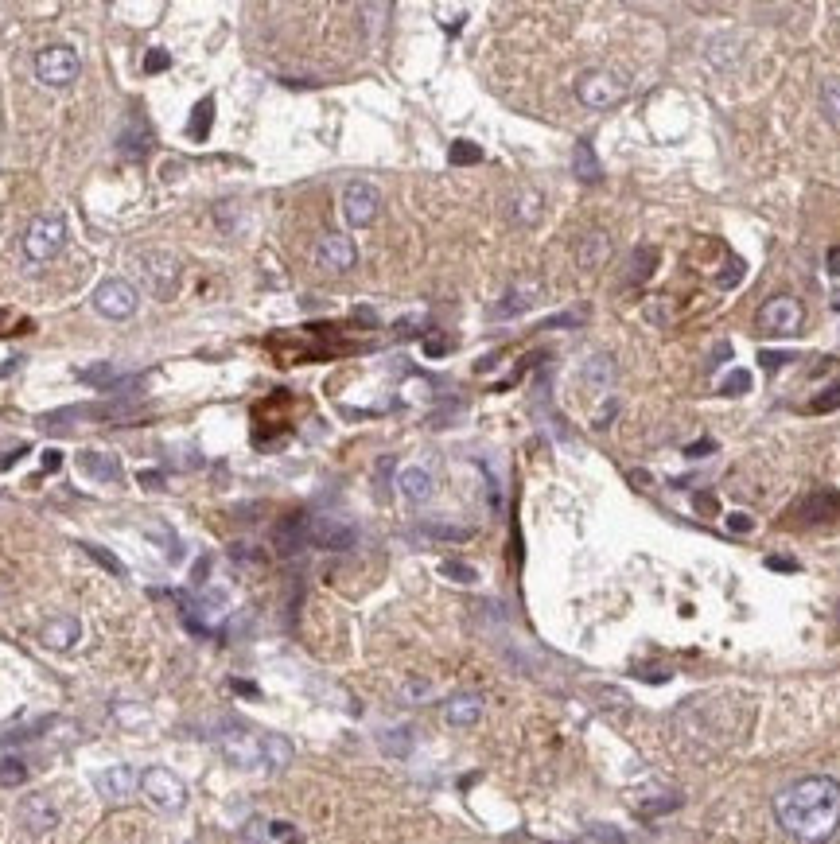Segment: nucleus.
<instances>
[{"mask_svg": "<svg viewBox=\"0 0 840 844\" xmlns=\"http://www.w3.org/2000/svg\"><path fill=\"white\" fill-rule=\"evenodd\" d=\"M436 16H444V28H448V32H455V28H463V20H467V8H436Z\"/></svg>", "mask_w": 840, "mask_h": 844, "instance_id": "nucleus-37", "label": "nucleus"}, {"mask_svg": "<svg viewBox=\"0 0 840 844\" xmlns=\"http://www.w3.org/2000/svg\"><path fill=\"white\" fill-rule=\"evenodd\" d=\"M269 841L273 844H304V837H300V829H296V825H288V821H273V825H269Z\"/></svg>", "mask_w": 840, "mask_h": 844, "instance_id": "nucleus-35", "label": "nucleus"}, {"mask_svg": "<svg viewBox=\"0 0 840 844\" xmlns=\"http://www.w3.org/2000/svg\"><path fill=\"white\" fill-rule=\"evenodd\" d=\"M140 487L144 491H164V475L160 471H140Z\"/></svg>", "mask_w": 840, "mask_h": 844, "instance_id": "nucleus-44", "label": "nucleus"}, {"mask_svg": "<svg viewBox=\"0 0 840 844\" xmlns=\"http://www.w3.org/2000/svg\"><path fill=\"white\" fill-rule=\"evenodd\" d=\"M759 362H763V366H767V370H778V366H786V362H794V354L763 351V354H759Z\"/></svg>", "mask_w": 840, "mask_h": 844, "instance_id": "nucleus-40", "label": "nucleus"}, {"mask_svg": "<svg viewBox=\"0 0 840 844\" xmlns=\"http://www.w3.org/2000/svg\"><path fill=\"white\" fill-rule=\"evenodd\" d=\"M78 71H82V63H78L74 47H67V43H51V47H43L35 55V78L43 86H70L78 78Z\"/></svg>", "mask_w": 840, "mask_h": 844, "instance_id": "nucleus-4", "label": "nucleus"}, {"mask_svg": "<svg viewBox=\"0 0 840 844\" xmlns=\"http://www.w3.org/2000/svg\"><path fill=\"white\" fill-rule=\"evenodd\" d=\"M137 786H140L137 771H133V767H125V763H117V767H105V771L98 774V794H102V798H109V802H121V798H129Z\"/></svg>", "mask_w": 840, "mask_h": 844, "instance_id": "nucleus-15", "label": "nucleus"}, {"mask_svg": "<svg viewBox=\"0 0 840 844\" xmlns=\"http://www.w3.org/2000/svg\"><path fill=\"white\" fill-rule=\"evenodd\" d=\"M809 409H813V413H833V409H840V378L825 389L821 397H813V405H809Z\"/></svg>", "mask_w": 840, "mask_h": 844, "instance_id": "nucleus-36", "label": "nucleus"}, {"mask_svg": "<svg viewBox=\"0 0 840 844\" xmlns=\"http://www.w3.org/2000/svg\"><path fill=\"white\" fill-rule=\"evenodd\" d=\"M821 109H825V117H829L833 125H840V78H829V82L821 86Z\"/></svg>", "mask_w": 840, "mask_h": 844, "instance_id": "nucleus-28", "label": "nucleus"}, {"mask_svg": "<svg viewBox=\"0 0 840 844\" xmlns=\"http://www.w3.org/2000/svg\"><path fill=\"white\" fill-rule=\"evenodd\" d=\"M440 576H448V580H455V584H475V580H479V572H475L471 564H459V561L440 564Z\"/></svg>", "mask_w": 840, "mask_h": 844, "instance_id": "nucleus-34", "label": "nucleus"}, {"mask_svg": "<svg viewBox=\"0 0 840 844\" xmlns=\"http://www.w3.org/2000/svg\"><path fill=\"white\" fill-rule=\"evenodd\" d=\"M94 308L105 319H129L140 308V292L121 277H109L94 288Z\"/></svg>", "mask_w": 840, "mask_h": 844, "instance_id": "nucleus-5", "label": "nucleus"}, {"mask_svg": "<svg viewBox=\"0 0 840 844\" xmlns=\"http://www.w3.org/2000/svg\"><path fill=\"white\" fill-rule=\"evenodd\" d=\"M78 475L82 479H94L102 487H117L121 483V463L109 452H78Z\"/></svg>", "mask_w": 840, "mask_h": 844, "instance_id": "nucleus-14", "label": "nucleus"}, {"mask_svg": "<svg viewBox=\"0 0 840 844\" xmlns=\"http://www.w3.org/2000/svg\"><path fill=\"white\" fill-rule=\"evenodd\" d=\"M607 257H611V238L607 234H584L580 238V249H576V261H580V269H603L607 265Z\"/></svg>", "mask_w": 840, "mask_h": 844, "instance_id": "nucleus-20", "label": "nucleus"}, {"mask_svg": "<svg viewBox=\"0 0 840 844\" xmlns=\"http://www.w3.org/2000/svg\"><path fill=\"white\" fill-rule=\"evenodd\" d=\"M448 160H452L455 168H463V164H479L483 160V148L471 141H455L452 152H448Z\"/></svg>", "mask_w": 840, "mask_h": 844, "instance_id": "nucleus-32", "label": "nucleus"}, {"mask_svg": "<svg viewBox=\"0 0 840 844\" xmlns=\"http://www.w3.org/2000/svg\"><path fill=\"white\" fill-rule=\"evenodd\" d=\"M697 506L704 510V514H712V510H716V502H712L708 494H697Z\"/></svg>", "mask_w": 840, "mask_h": 844, "instance_id": "nucleus-52", "label": "nucleus"}, {"mask_svg": "<svg viewBox=\"0 0 840 844\" xmlns=\"http://www.w3.org/2000/svg\"><path fill=\"white\" fill-rule=\"evenodd\" d=\"M802 304L794 296H770L767 304L759 308V327L767 335H798L802 331Z\"/></svg>", "mask_w": 840, "mask_h": 844, "instance_id": "nucleus-7", "label": "nucleus"}, {"mask_svg": "<svg viewBox=\"0 0 840 844\" xmlns=\"http://www.w3.org/2000/svg\"><path fill=\"white\" fill-rule=\"evenodd\" d=\"M210 113H214V102H199V106H195V117H191V125H187L191 141H203L210 133Z\"/></svg>", "mask_w": 840, "mask_h": 844, "instance_id": "nucleus-31", "label": "nucleus"}, {"mask_svg": "<svg viewBox=\"0 0 840 844\" xmlns=\"http://www.w3.org/2000/svg\"><path fill=\"white\" fill-rule=\"evenodd\" d=\"M86 553H90V557H98V561H102L105 568H113L117 576H125V564H121V561H113V557H105V553H102V549H98V545H86Z\"/></svg>", "mask_w": 840, "mask_h": 844, "instance_id": "nucleus-43", "label": "nucleus"}, {"mask_svg": "<svg viewBox=\"0 0 840 844\" xmlns=\"http://www.w3.org/2000/svg\"><path fill=\"white\" fill-rule=\"evenodd\" d=\"M397 487H401V494H405L413 506L428 502L432 491H436V483H432V475H428L424 467H405V471L397 475Z\"/></svg>", "mask_w": 840, "mask_h": 844, "instance_id": "nucleus-21", "label": "nucleus"}, {"mask_svg": "<svg viewBox=\"0 0 840 844\" xmlns=\"http://www.w3.org/2000/svg\"><path fill=\"white\" fill-rule=\"evenodd\" d=\"M0 319H4V316H0Z\"/></svg>", "mask_w": 840, "mask_h": 844, "instance_id": "nucleus-55", "label": "nucleus"}, {"mask_svg": "<svg viewBox=\"0 0 840 844\" xmlns=\"http://www.w3.org/2000/svg\"><path fill=\"white\" fill-rule=\"evenodd\" d=\"M179 273H183L179 257L164 253V249H156V253L144 257V281H148V288H152L160 300H168L175 288H179Z\"/></svg>", "mask_w": 840, "mask_h": 844, "instance_id": "nucleus-11", "label": "nucleus"}, {"mask_svg": "<svg viewBox=\"0 0 840 844\" xmlns=\"http://www.w3.org/2000/svg\"><path fill=\"white\" fill-rule=\"evenodd\" d=\"M712 452H716V444H712L708 436H704V440H697V444H689V448H685V456H689V459H704V456H712Z\"/></svg>", "mask_w": 840, "mask_h": 844, "instance_id": "nucleus-41", "label": "nucleus"}, {"mask_svg": "<svg viewBox=\"0 0 840 844\" xmlns=\"http://www.w3.org/2000/svg\"><path fill=\"white\" fill-rule=\"evenodd\" d=\"M728 529H732V533H751V529H755V518L735 510V514H728Z\"/></svg>", "mask_w": 840, "mask_h": 844, "instance_id": "nucleus-38", "label": "nucleus"}, {"mask_svg": "<svg viewBox=\"0 0 840 844\" xmlns=\"http://www.w3.org/2000/svg\"><path fill=\"white\" fill-rule=\"evenodd\" d=\"M537 281H522V284H514L506 296H502V304L494 308V319H514V316H522V312H529L533 304H537Z\"/></svg>", "mask_w": 840, "mask_h": 844, "instance_id": "nucleus-19", "label": "nucleus"}, {"mask_svg": "<svg viewBox=\"0 0 840 844\" xmlns=\"http://www.w3.org/2000/svg\"><path fill=\"white\" fill-rule=\"evenodd\" d=\"M424 351H428V354H444V351H448V343H428Z\"/></svg>", "mask_w": 840, "mask_h": 844, "instance_id": "nucleus-53", "label": "nucleus"}, {"mask_svg": "<svg viewBox=\"0 0 840 844\" xmlns=\"http://www.w3.org/2000/svg\"><path fill=\"white\" fill-rule=\"evenodd\" d=\"M611 378H615V366H611V358H607V354L588 358V366H584V382H592V386H607Z\"/></svg>", "mask_w": 840, "mask_h": 844, "instance_id": "nucleus-26", "label": "nucleus"}, {"mask_svg": "<svg viewBox=\"0 0 840 844\" xmlns=\"http://www.w3.org/2000/svg\"><path fill=\"white\" fill-rule=\"evenodd\" d=\"M168 67V55L164 51H152L148 59H144V71H164Z\"/></svg>", "mask_w": 840, "mask_h": 844, "instance_id": "nucleus-48", "label": "nucleus"}, {"mask_svg": "<svg viewBox=\"0 0 840 844\" xmlns=\"http://www.w3.org/2000/svg\"><path fill=\"white\" fill-rule=\"evenodd\" d=\"M428 693H432L428 681H409V685H405V697H409V701H420V697H428Z\"/></svg>", "mask_w": 840, "mask_h": 844, "instance_id": "nucleus-46", "label": "nucleus"}, {"mask_svg": "<svg viewBox=\"0 0 840 844\" xmlns=\"http://www.w3.org/2000/svg\"><path fill=\"white\" fill-rule=\"evenodd\" d=\"M428 533H436V537H455V541H459V537H471V529H455V526H436V522H428Z\"/></svg>", "mask_w": 840, "mask_h": 844, "instance_id": "nucleus-42", "label": "nucleus"}, {"mask_svg": "<svg viewBox=\"0 0 840 844\" xmlns=\"http://www.w3.org/2000/svg\"><path fill=\"white\" fill-rule=\"evenodd\" d=\"M646 319H654V323H669V308H665V304H650V308H646Z\"/></svg>", "mask_w": 840, "mask_h": 844, "instance_id": "nucleus-49", "label": "nucleus"}, {"mask_svg": "<svg viewBox=\"0 0 840 844\" xmlns=\"http://www.w3.org/2000/svg\"><path fill=\"white\" fill-rule=\"evenodd\" d=\"M354 541H358V529L343 518H308V545L315 549L343 553V549H354Z\"/></svg>", "mask_w": 840, "mask_h": 844, "instance_id": "nucleus-10", "label": "nucleus"}, {"mask_svg": "<svg viewBox=\"0 0 840 844\" xmlns=\"http://www.w3.org/2000/svg\"><path fill=\"white\" fill-rule=\"evenodd\" d=\"M218 747H222V755H226L234 767H265L261 736H253L249 728H238V724L222 728V732H218Z\"/></svg>", "mask_w": 840, "mask_h": 844, "instance_id": "nucleus-8", "label": "nucleus"}, {"mask_svg": "<svg viewBox=\"0 0 840 844\" xmlns=\"http://www.w3.org/2000/svg\"><path fill=\"white\" fill-rule=\"evenodd\" d=\"M751 386H755V382H751V370H732V374L720 382V393H724V397H743V393H751Z\"/></svg>", "mask_w": 840, "mask_h": 844, "instance_id": "nucleus-30", "label": "nucleus"}, {"mask_svg": "<svg viewBox=\"0 0 840 844\" xmlns=\"http://www.w3.org/2000/svg\"><path fill=\"white\" fill-rule=\"evenodd\" d=\"M382 747L389 751V755H409V747H413V732H409V728L385 732V736H382Z\"/></svg>", "mask_w": 840, "mask_h": 844, "instance_id": "nucleus-33", "label": "nucleus"}, {"mask_svg": "<svg viewBox=\"0 0 840 844\" xmlns=\"http://www.w3.org/2000/svg\"><path fill=\"white\" fill-rule=\"evenodd\" d=\"M833 312H840V292L833 296Z\"/></svg>", "mask_w": 840, "mask_h": 844, "instance_id": "nucleus-54", "label": "nucleus"}, {"mask_svg": "<svg viewBox=\"0 0 840 844\" xmlns=\"http://www.w3.org/2000/svg\"><path fill=\"white\" fill-rule=\"evenodd\" d=\"M28 778V763L16 755H0V786H20Z\"/></svg>", "mask_w": 840, "mask_h": 844, "instance_id": "nucleus-27", "label": "nucleus"}, {"mask_svg": "<svg viewBox=\"0 0 840 844\" xmlns=\"http://www.w3.org/2000/svg\"><path fill=\"white\" fill-rule=\"evenodd\" d=\"M39 638H43L47 650H70V646L82 638V623H78L74 615H55V619L43 623Z\"/></svg>", "mask_w": 840, "mask_h": 844, "instance_id": "nucleus-16", "label": "nucleus"}, {"mask_svg": "<svg viewBox=\"0 0 840 844\" xmlns=\"http://www.w3.org/2000/svg\"><path fill=\"white\" fill-rule=\"evenodd\" d=\"M59 467H63V452L59 448H47L43 452V471H59Z\"/></svg>", "mask_w": 840, "mask_h": 844, "instance_id": "nucleus-47", "label": "nucleus"}, {"mask_svg": "<svg viewBox=\"0 0 840 844\" xmlns=\"http://www.w3.org/2000/svg\"><path fill=\"white\" fill-rule=\"evenodd\" d=\"M378 207H382V195H378L374 183H362V179L347 183V191H343V218H347L350 226H370L378 218Z\"/></svg>", "mask_w": 840, "mask_h": 844, "instance_id": "nucleus-9", "label": "nucleus"}, {"mask_svg": "<svg viewBox=\"0 0 840 844\" xmlns=\"http://www.w3.org/2000/svg\"><path fill=\"white\" fill-rule=\"evenodd\" d=\"M630 82L615 71H588L576 78V98L588 109H611L619 102H627Z\"/></svg>", "mask_w": 840, "mask_h": 844, "instance_id": "nucleus-2", "label": "nucleus"}, {"mask_svg": "<svg viewBox=\"0 0 840 844\" xmlns=\"http://www.w3.org/2000/svg\"><path fill=\"white\" fill-rule=\"evenodd\" d=\"M615 413H619V401H615V397H611V401H607V405H603V409H599V413H595V428H607V421H611V417H615Z\"/></svg>", "mask_w": 840, "mask_h": 844, "instance_id": "nucleus-45", "label": "nucleus"}, {"mask_svg": "<svg viewBox=\"0 0 840 844\" xmlns=\"http://www.w3.org/2000/svg\"><path fill=\"white\" fill-rule=\"evenodd\" d=\"M354 242H350L347 234H323L319 238V246H315V261L327 269V273H347L350 265H354Z\"/></svg>", "mask_w": 840, "mask_h": 844, "instance_id": "nucleus-13", "label": "nucleus"}, {"mask_svg": "<svg viewBox=\"0 0 840 844\" xmlns=\"http://www.w3.org/2000/svg\"><path fill=\"white\" fill-rule=\"evenodd\" d=\"M798 518H805V522H829V518H840V494L837 491H813L805 502H798V510H794Z\"/></svg>", "mask_w": 840, "mask_h": 844, "instance_id": "nucleus-17", "label": "nucleus"}, {"mask_svg": "<svg viewBox=\"0 0 840 844\" xmlns=\"http://www.w3.org/2000/svg\"><path fill=\"white\" fill-rule=\"evenodd\" d=\"M140 790L152 806L160 809H179L187 802V786L179 782V774H172L168 767H148L140 774Z\"/></svg>", "mask_w": 840, "mask_h": 844, "instance_id": "nucleus-6", "label": "nucleus"}, {"mask_svg": "<svg viewBox=\"0 0 840 844\" xmlns=\"http://www.w3.org/2000/svg\"><path fill=\"white\" fill-rule=\"evenodd\" d=\"M261 755H265V767L269 771H280L292 763V743L284 736H261Z\"/></svg>", "mask_w": 840, "mask_h": 844, "instance_id": "nucleus-22", "label": "nucleus"}, {"mask_svg": "<svg viewBox=\"0 0 840 844\" xmlns=\"http://www.w3.org/2000/svg\"><path fill=\"white\" fill-rule=\"evenodd\" d=\"M514 207H518L514 218L529 226V222H537V218H541V195H537V191H525V195H518V203H514Z\"/></svg>", "mask_w": 840, "mask_h": 844, "instance_id": "nucleus-29", "label": "nucleus"}, {"mask_svg": "<svg viewBox=\"0 0 840 844\" xmlns=\"http://www.w3.org/2000/svg\"><path fill=\"white\" fill-rule=\"evenodd\" d=\"M654 269H658V249H654V246H638V249H634L630 277H634V281H646Z\"/></svg>", "mask_w": 840, "mask_h": 844, "instance_id": "nucleus-25", "label": "nucleus"}, {"mask_svg": "<svg viewBox=\"0 0 840 844\" xmlns=\"http://www.w3.org/2000/svg\"><path fill=\"white\" fill-rule=\"evenodd\" d=\"M63 246H67V218L63 214H39L24 234V253L32 261H51V257H59Z\"/></svg>", "mask_w": 840, "mask_h": 844, "instance_id": "nucleus-3", "label": "nucleus"}, {"mask_svg": "<svg viewBox=\"0 0 840 844\" xmlns=\"http://www.w3.org/2000/svg\"><path fill=\"white\" fill-rule=\"evenodd\" d=\"M743 281V261L739 257H732V265H728V273L720 277V288H735V284Z\"/></svg>", "mask_w": 840, "mask_h": 844, "instance_id": "nucleus-39", "label": "nucleus"}, {"mask_svg": "<svg viewBox=\"0 0 840 844\" xmlns=\"http://www.w3.org/2000/svg\"><path fill=\"white\" fill-rule=\"evenodd\" d=\"M24 452H28V448H12V452H8V456L0 459V471H4V467H12V463H16V459L24 456Z\"/></svg>", "mask_w": 840, "mask_h": 844, "instance_id": "nucleus-50", "label": "nucleus"}, {"mask_svg": "<svg viewBox=\"0 0 840 844\" xmlns=\"http://www.w3.org/2000/svg\"><path fill=\"white\" fill-rule=\"evenodd\" d=\"M78 378L94 389H113L117 386V366H113V362H94V366L78 370Z\"/></svg>", "mask_w": 840, "mask_h": 844, "instance_id": "nucleus-24", "label": "nucleus"}, {"mask_svg": "<svg viewBox=\"0 0 840 844\" xmlns=\"http://www.w3.org/2000/svg\"><path fill=\"white\" fill-rule=\"evenodd\" d=\"M774 813L790 837L825 844L840 825V786L833 778H802L774 798Z\"/></svg>", "mask_w": 840, "mask_h": 844, "instance_id": "nucleus-1", "label": "nucleus"}, {"mask_svg": "<svg viewBox=\"0 0 840 844\" xmlns=\"http://www.w3.org/2000/svg\"><path fill=\"white\" fill-rule=\"evenodd\" d=\"M572 168H576V176L584 179V183H595V179H599V160H595V152L588 141H580L572 148Z\"/></svg>", "mask_w": 840, "mask_h": 844, "instance_id": "nucleus-23", "label": "nucleus"}, {"mask_svg": "<svg viewBox=\"0 0 840 844\" xmlns=\"http://www.w3.org/2000/svg\"><path fill=\"white\" fill-rule=\"evenodd\" d=\"M20 825L32 833V837H43L51 829H59V806L47 798V794H28L20 802Z\"/></svg>", "mask_w": 840, "mask_h": 844, "instance_id": "nucleus-12", "label": "nucleus"}, {"mask_svg": "<svg viewBox=\"0 0 840 844\" xmlns=\"http://www.w3.org/2000/svg\"><path fill=\"white\" fill-rule=\"evenodd\" d=\"M829 273H833V277H840V246L829 249Z\"/></svg>", "mask_w": 840, "mask_h": 844, "instance_id": "nucleus-51", "label": "nucleus"}, {"mask_svg": "<svg viewBox=\"0 0 840 844\" xmlns=\"http://www.w3.org/2000/svg\"><path fill=\"white\" fill-rule=\"evenodd\" d=\"M479 716H483V697L479 693H455L452 701L444 704V720L452 728H471V724H479Z\"/></svg>", "mask_w": 840, "mask_h": 844, "instance_id": "nucleus-18", "label": "nucleus"}]
</instances>
